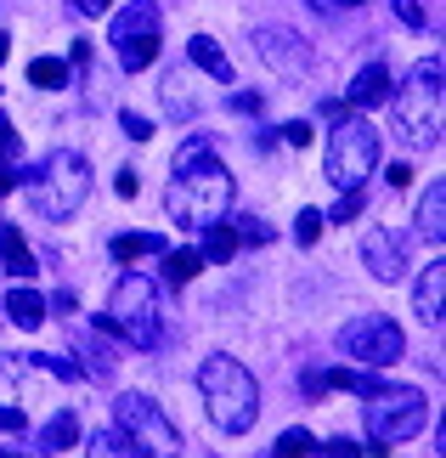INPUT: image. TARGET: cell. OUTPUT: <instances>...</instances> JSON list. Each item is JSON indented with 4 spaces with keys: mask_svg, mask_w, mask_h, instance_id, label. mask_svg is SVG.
<instances>
[{
    "mask_svg": "<svg viewBox=\"0 0 446 458\" xmlns=\"http://www.w3.org/2000/svg\"><path fill=\"white\" fill-rule=\"evenodd\" d=\"M231 170L221 165L215 153H209V142H181V153H175V175H170V187H164V209H170V221H181V226H209V221H221L226 209H231Z\"/></svg>",
    "mask_w": 446,
    "mask_h": 458,
    "instance_id": "1",
    "label": "cell"
},
{
    "mask_svg": "<svg viewBox=\"0 0 446 458\" xmlns=\"http://www.w3.org/2000/svg\"><path fill=\"white\" fill-rule=\"evenodd\" d=\"M198 391H204V408H209V419H215V430H226V436H243L260 419V385H255V374H248L238 357H226V351L204 357Z\"/></svg>",
    "mask_w": 446,
    "mask_h": 458,
    "instance_id": "2",
    "label": "cell"
},
{
    "mask_svg": "<svg viewBox=\"0 0 446 458\" xmlns=\"http://www.w3.org/2000/svg\"><path fill=\"white\" fill-rule=\"evenodd\" d=\"M102 334H114V340L136 345V351H153L158 334H164V317H158V284L141 272H124L114 294H108V311L97 317Z\"/></svg>",
    "mask_w": 446,
    "mask_h": 458,
    "instance_id": "3",
    "label": "cell"
},
{
    "mask_svg": "<svg viewBox=\"0 0 446 458\" xmlns=\"http://www.w3.org/2000/svg\"><path fill=\"white\" fill-rule=\"evenodd\" d=\"M362 419H367V453H390V447H401V442H413V436L430 425V402H424V391H413V385H373L367 391V408H362Z\"/></svg>",
    "mask_w": 446,
    "mask_h": 458,
    "instance_id": "4",
    "label": "cell"
},
{
    "mask_svg": "<svg viewBox=\"0 0 446 458\" xmlns=\"http://www.w3.org/2000/svg\"><path fill=\"white\" fill-rule=\"evenodd\" d=\"M396 97V136L407 148H435L441 142V57H424L413 63Z\"/></svg>",
    "mask_w": 446,
    "mask_h": 458,
    "instance_id": "5",
    "label": "cell"
},
{
    "mask_svg": "<svg viewBox=\"0 0 446 458\" xmlns=\"http://www.w3.org/2000/svg\"><path fill=\"white\" fill-rule=\"evenodd\" d=\"M373 170H379V131L356 108H339L333 131H328V182H333V192L362 187Z\"/></svg>",
    "mask_w": 446,
    "mask_h": 458,
    "instance_id": "6",
    "label": "cell"
},
{
    "mask_svg": "<svg viewBox=\"0 0 446 458\" xmlns=\"http://www.w3.org/2000/svg\"><path fill=\"white\" fill-rule=\"evenodd\" d=\"M85 192H91V165H85L80 153H51L40 170L29 175V199L40 209L46 221H68L74 209L85 204Z\"/></svg>",
    "mask_w": 446,
    "mask_h": 458,
    "instance_id": "7",
    "label": "cell"
},
{
    "mask_svg": "<svg viewBox=\"0 0 446 458\" xmlns=\"http://www.w3.org/2000/svg\"><path fill=\"white\" fill-rule=\"evenodd\" d=\"M114 430H124L147 458H175V447H181L175 425L158 413V402H147L141 391H124V396L114 402Z\"/></svg>",
    "mask_w": 446,
    "mask_h": 458,
    "instance_id": "8",
    "label": "cell"
},
{
    "mask_svg": "<svg viewBox=\"0 0 446 458\" xmlns=\"http://www.w3.org/2000/svg\"><path fill=\"white\" fill-rule=\"evenodd\" d=\"M339 357L362 362V368H396L407 357V340L401 328L390 323V317H350L345 328H339Z\"/></svg>",
    "mask_w": 446,
    "mask_h": 458,
    "instance_id": "9",
    "label": "cell"
},
{
    "mask_svg": "<svg viewBox=\"0 0 446 458\" xmlns=\"http://www.w3.org/2000/svg\"><path fill=\"white\" fill-rule=\"evenodd\" d=\"M255 51H260V63L272 68V74H282V80H306L311 74V46L299 40V34L277 29V23L255 29Z\"/></svg>",
    "mask_w": 446,
    "mask_h": 458,
    "instance_id": "10",
    "label": "cell"
},
{
    "mask_svg": "<svg viewBox=\"0 0 446 458\" xmlns=\"http://www.w3.org/2000/svg\"><path fill=\"white\" fill-rule=\"evenodd\" d=\"M362 260H367V272L379 277V284H401L407 277V238L390 233V226H373L362 238Z\"/></svg>",
    "mask_w": 446,
    "mask_h": 458,
    "instance_id": "11",
    "label": "cell"
},
{
    "mask_svg": "<svg viewBox=\"0 0 446 458\" xmlns=\"http://www.w3.org/2000/svg\"><path fill=\"white\" fill-rule=\"evenodd\" d=\"M384 102H390V68H384V63H367L362 74L350 80L345 108H384Z\"/></svg>",
    "mask_w": 446,
    "mask_h": 458,
    "instance_id": "12",
    "label": "cell"
},
{
    "mask_svg": "<svg viewBox=\"0 0 446 458\" xmlns=\"http://www.w3.org/2000/svg\"><path fill=\"white\" fill-rule=\"evenodd\" d=\"M158 0H130L124 12H114V46L119 40H136V34H158Z\"/></svg>",
    "mask_w": 446,
    "mask_h": 458,
    "instance_id": "13",
    "label": "cell"
},
{
    "mask_svg": "<svg viewBox=\"0 0 446 458\" xmlns=\"http://www.w3.org/2000/svg\"><path fill=\"white\" fill-rule=\"evenodd\" d=\"M0 260H6V272L17 277V284H29V277L40 272V267H34V250L23 243V233H17L12 221H0Z\"/></svg>",
    "mask_w": 446,
    "mask_h": 458,
    "instance_id": "14",
    "label": "cell"
},
{
    "mask_svg": "<svg viewBox=\"0 0 446 458\" xmlns=\"http://www.w3.org/2000/svg\"><path fill=\"white\" fill-rule=\"evenodd\" d=\"M158 91H164V114L170 119H192V114H198V85L187 80V68H170Z\"/></svg>",
    "mask_w": 446,
    "mask_h": 458,
    "instance_id": "15",
    "label": "cell"
},
{
    "mask_svg": "<svg viewBox=\"0 0 446 458\" xmlns=\"http://www.w3.org/2000/svg\"><path fill=\"white\" fill-rule=\"evenodd\" d=\"M418 238L435 243V250H441V238H446V187L441 182H430V192L418 199Z\"/></svg>",
    "mask_w": 446,
    "mask_h": 458,
    "instance_id": "16",
    "label": "cell"
},
{
    "mask_svg": "<svg viewBox=\"0 0 446 458\" xmlns=\"http://www.w3.org/2000/svg\"><path fill=\"white\" fill-rule=\"evenodd\" d=\"M441 301H446V267L435 260V267L413 284V311L424 317V323H441Z\"/></svg>",
    "mask_w": 446,
    "mask_h": 458,
    "instance_id": "17",
    "label": "cell"
},
{
    "mask_svg": "<svg viewBox=\"0 0 446 458\" xmlns=\"http://www.w3.org/2000/svg\"><path fill=\"white\" fill-rule=\"evenodd\" d=\"M187 57H192V68H204L209 80H231V63H226V51H221V40L215 34H192V46H187Z\"/></svg>",
    "mask_w": 446,
    "mask_h": 458,
    "instance_id": "18",
    "label": "cell"
},
{
    "mask_svg": "<svg viewBox=\"0 0 446 458\" xmlns=\"http://www.w3.org/2000/svg\"><path fill=\"white\" fill-rule=\"evenodd\" d=\"M6 317H12V323L23 328V334H34V328L46 323V301H40L34 289H23V284H17V289L6 294Z\"/></svg>",
    "mask_w": 446,
    "mask_h": 458,
    "instance_id": "19",
    "label": "cell"
},
{
    "mask_svg": "<svg viewBox=\"0 0 446 458\" xmlns=\"http://www.w3.org/2000/svg\"><path fill=\"white\" fill-rule=\"evenodd\" d=\"M198 233H204V260H215V267H221V260H231V255H238L243 250V238H238V226H226V221H209V226H198Z\"/></svg>",
    "mask_w": 446,
    "mask_h": 458,
    "instance_id": "20",
    "label": "cell"
},
{
    "mask_svg": "<svg viewBox=\"0 0 446 458\" xmlns=\"http://www.w3.org/2000/svg\"><path fill=\"white\" fill-rule=\"evenodd\" d=\"M170 243L158 238V233H119L114 238V260L119 267H130V260H147V255H164Z\"/></svg>",
    "mask_w": 446,
    "mask_h": 458,
    "instance_id": "21",
    "label": "cell"
},
{
    "mask_svg": "<svg viewBox=\"0 0 446 458\" xmlns=\"http://www.w3.org/2000/svg\"><path fill=\"white\" fill-rule=\"evenodd\" d=\"M74 442H80V419L74 413H51L46 430H40V453H63V447H74Z\"/></svg>",
    "mask_w": 446,
    "mask_h": 458,
    "instance_id": "22",
    "label": "cell"
},
{
    "mask_svg": "<svg viewBox=\"0 0 446 458\" xmlns=\"http://www.w3.org/2000/svg\"><path fill=\"white\" fill-rule=\"evenodd\" d=\"M119 63L130 68V74L153 68V63H158V34H136V40H119Z\"/></svg>",
    "mask_w": 446,
    "mask_h": 458,
    "instance_id": "23",
    "label": "cell"
},
{
    "mask_svg": "<svg viewBox=\"0 0 446 458\" xmlns=\"http://www.w3.org/2000/svg\"><path fill=\"white\" fill-rule=\"evenodd\" d=\"M91 458H147V453H141L124 430H97L91 436Z\"/></svg>",
    "mask_w": 446,
    "mask_h": 458,
    "instance_id": "24",
    "label": "cell"
},
{
    "mask_svg": "<svg viewBox=\"0 0 446 458\" xmlns=\"http://www.w3.org/2000/svg\"><path fill=\"white\" fill-rule=\"evenodd\" d=\"M29 85H40V91H63V85H68V63L63 57H34L29 63Z\"/></svg>",
    "mask_w": 446,
    "mask_h": 458,
    "instance_id": "25",
    "label": "cell"
},
{
    "mask_svg": "<svg viewBox=\"0 0 446 458\" xmlns=\"http://www.w3.org/2000/svg\"><path fill=\"white\" fill-rule=\"evenodd\" d=\"M198 272H204L198 250H164V277H170V284H192Z\"/></svg>",
    "mask_w": 446,
    "mask_h": 458,
    "instance_id": "26",
    "label": "cell"
},
{
    "mask_svg": "<svg viewBox=\"0 0 446 458\" xmlns=\"http://www.w3.org/2000/svg\"><path fill=\"white\" fill-rule=\"evenodd\" d=\"M311 453H316L311 430H282V436H277V453H272V458H311Z\"/></svg>",
    "mask_w": 446,
    "mask_h": 458,
    "instance_id": "27",
    "label": "cell"
},
{
    "mask_svg": "<svg viewBox=\"0 0 446 458\" xmlns=\"http://www.w3.org/2000/svg\"><path fill=\"white\" fill-rule=\"evenodd\" d=\"M323 238V209H299L294 216V243H316Z\"/></svg>",
    "mask_w": 446,
    "mask_h": 458,
    "instance_id": "28",
    "label": "cell"
},
{
    "mask_svg": "<svg viewBox=\"0 0 446 458\" xmlns=\"http://www.w3.org/2000/svg\"><path fill=\"white\" fill-rule=\"evenodd\" d=\"M362 204H367V199H362V187H350V192H345V199H339V204H333V216H323V221H339V226H345L350 216H362Z\"/></svg>",
    "mask_w": 446,
    "mask_h": 458,
    "instance_id": "29",
    "label": "cell"
},
{
    "mask_svg": "<svg viewBox=\"0 0 446 458\" xmlns=\"http://www.w3.org/2000/svg\"><path fill=\"white\" fill-rule=\"evenodd\" d=\"M396 17H401L407 29H424V23H430V12H424V0H396Z\"/></svg>",
    "mask_w": 446,
    "mask_h": 458,
    "instance_id": "30",
    "label": "cell"
},
{
    "mask_svg": "<svg viewBox=\"0 0 446 458\" xmlns=\"http://www.w3.org/2000/svg\"><path fill=\"white\" fill-rule=\"evenodd\" d=\"M316 453H323V458H362V447H356L350 436H333V442H323Z\"/></svg>",
    "mask_w": 446,
    "mask_h": 458,
    "instance_id": "31",
    "label": "cell"
},
{
    "mask_svg": "<svg viewBox=\"0 0 446 458\" xmlns=\"http://www.w3.org/2000/svg\"><path fill=\"white\" fill-rule=\"evenodd\" d=\"M119 125H124V136H130V142H147V136H153V125H147L141 114H119Z\"/></svg>",
    "mask_w": 446,
    "mask_h": 458,
    "instance_id": "32",
    "label": "cell"
},
{
    "mask_svg": "<svg viewBox=\"0 0 446 458\" xmlns=\"http://www.w3.org/2000/svg\"><path fill=\"white\" fill-rule=\"evenodd\" d=\"M46 374H63V379H80V362L74 357H40Z\"/></svg>",
    "mask_w": 446,
    "mask_h": 458,
    "instance_id": "33",
    "label": "cell"
},
{
    "mask_svg": "<svg viewBox=\"0 0 446 458\" xmlns=\"http://www.w3.org/2000/svg\"><path fill=\"white\" fill-rule=\"evenodd\" d=\"M282 142H289V148H306L311 142V125H306V119H289V125H282Z\"/></svg>",
    "mask_w": 446,
    "mask_h": 458,
    "instance_id": "34",
    "label": "cell"
},
{
    "mask_svg": "<svg viewBox=\"0 0 446 458\" xmlns=\"http://www.w3.org/2000/svg\"><path fill=\"white\" fill-rule=\"evenodd\" d=\"M0 436H23V408H0Z\"/></svg>",
    "mask_w": 446,
    "mask_h": 458,
    "instance_id": "35",
    "label": "cell"
},
{
    "mask_svg": "<svg viewBox=\"0 0 446 458\" xmlns=\"http://www.w3.org/2000/svg\"><path fill=\"white\" fill-rule=\"evenodd\" d=\"M17 153V131H12V119L0 114V158H12Z\"/></svg>",
    "mask_w": 446,
    "mask_h": 458,
    "instance_id": "36",
    "label": "cell"
},
{
    "mask_svg": "<svg viewBox=\"0 0 446 458\" xmlns=\"http://www.w3.org/2000/svg\"><path fill=\"white\" fill-rule=\"evenodd\" d=\"M74 12H80V17H108L114 0H74Z\"/></svg>",
    "mask_w": 446,
    "mask_h": 458,
    "instance_id": "37",
    "label": "cell"
},
{
    "mask_svg": "<svg viewBox=\"0 0 446 458\" xmlns=\"http://www.w3.org/2000/svg\"><path fill=\"white\" fill-rule=\"evenodd\" d=\"M231 108H238V114H260V97L255 91H238V97H231Z\"/></svg>",
    "mask_w": 446,
    "mask_h": 458,
    "instance_id": "38",
    "label": "cell"
},
{
    "mask_svg": "<svg viewBox=\"0 0 446 458\" xmlns=\"http://www.w3.org/2000/svg\"><path fill=\"white\" fill-rule=\"evenodd\" d=\"M384 175H390V187H407V182H413V165H390Z\"/></svg>",
    "mask_w": 446,
    "mask_h": 458,
    "instance_id": "39",
    "label": "cell"
},
{
    "mask_svg": "<svg viewBox=\"0 0 446 458\" xmlns=\"http://www.w3.org/2000/svg\"><path fill=\"white\" fill-rule=\"evenodd\" d=\"M114 187L124 192V199H136V170H119V175H114Z\"/></svg>",
    "mask_w": 446,
    "mask_h": 458,
    "instance_id": "40",
    "label": "cell"
},
{
    "mask_svg": "<svg viewBox=\"0 0 446 458\" xmlns=\"http://www.w3.org/2000/svg\"><path fill=\"white\" fill-rule=\"evenodd\" d=\"M17 182H23V175H17V170H6V165H0V199H6V192H12Z\"/></svg>",
    "mask_w": 446,
    "mask_h": 458,
    "instance_id": "41",
    "label": "cell"
},
{
    "mask_svg": "<svg viewBox=\"0 0 446 458\" xmlns=\"http://www.w3.org/2000/svg\"><path fill=\"white\" fill-rule=\"evenodd\" d=\"M6 57H12V34L0 29V63H6Z\"/></svg>",
    "mask_w": 446,
    "mask_h": 458,
    "instance_id": "42",
    "label": "cell"
},
{
    "mask_svg": "<svg viewBox=\"0 0 446 458\" xmlns=\"http://www.w3.org/2000/svg\"><path fill=\"white\" fill-rule=\"evenodd\" d=\"M328 6H367V0H328Z\"/></svg>",
    "mask_w": 446,
    "mask_h": 458,
    "instance_id": "43",
    "label": "cell"
}]
</instances>
